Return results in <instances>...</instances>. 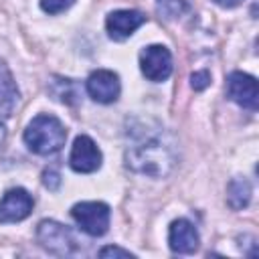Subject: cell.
<instances>
[{"mask_svg":"<svg viewBox=\"0 0 259 259\" xmlns=\"http://www.w3.org/2000/svg\"><path fill=\"white\" fill-rule=\"evenodd\" d=\"M125 164L134 172L162 178L178 162L172 134L154 119H134L125 130Z\"/></svg>","mask_w":259,"mask_h":259,"instance_id":"obj_1","label":"cell"},{"mask_svg":"<svg viewBox=\"0 0 259 259\" xmlns=\"http://www.w3.org/2000/svg\"><path fill=\"white\" fill-rule=\"evenodd\" d=\"M65 140H67V132L63 123L49 113L36 115L24 130V142L28 150L40 156L59 152L65 146Z\"/></svg>","mask_w":259,"mask_h":259,"instance_id":"obj_2","label":"cell"},{"mask_svg":"<svg viewBox=\"0 0 259 259\" xmlns=\"http://www.w3.org/2000/svg\"><path fill=\"white\" fill-rule=\"evenodd\" d=\"M109 206L105 202H77L71 208V217L75 219V223L81 227V231H85L91 237H101L107 227H109Z\"/></svg>","mask_w":259,"mask_h":259,"instance_id":"obj_3","label":"cell"},{"mask_svg":"<svg viewBox=\"0 0 259 259\" xmlns=\"http://www.w3.org/2000/svg\"><path fill=\"white\" fill-rule=\"evenodd\" d=\"M36 239L49 253L55 255H73L77 251V241L73 233L57 221H40L36 229Z\"/></svg>","mask_w":259,"mask_h":259,"instance_id":"obj_4","label":"cell"},{"mask_svg":"<svg viewBox=\"0 0 259 259\" xmlns=\"http://www.w3.org/2000/svg\"><path fill=\"white\" fill-rule=\"evenodd\" d=\"M140 69L150 81H166L172 73V55L164 45H150L140 53Z\"/></svg>","mask_w":259,"mask_h":259,"instance_id":"obj_5","label":"cell"},{"mask_svg":"<svg viewBox=\"0 0 259 259\" xmlns=\"http://www.w3.org/2000/svg\"><path fill=\"white\" fill-rule=\"evenodd\" d=\"M69 164L75 172H81V174L95 172L101 166V152L89 136H77L75 138L73 148H71V156H69Z\"/></svg>","mask_w":259,"mask_h":259,"instance_id":"obj_6","label":"cell"},{"mask_svg":"<svg viewBox=\"0 0 259 259\" xmlns=\"http://www.w3.org/2000/svg\"><path fill=\"white\" fill-rule=\"evenodd\" d=\"M227 95L239 103L241 107H247V109H257V103H259V89H257V81L255 77L247 75V73H241V71H235L229 75L227 79Z\"/></svg>","mask_w":259,"mask_h":259,"instance_id":"obj_7","label":"cell"},{"mask_svg":"<svg viewBox=\"0 0 259 259\" xmlns=\"http://www.w3.org/2000/svg\"><path fill=\"white\" fill-rule=\"evenodd\" d=\"M119 77L107 69H97L87 79V93L97 103H113L119 97Z\"/></svg>","mask_w":259,"mask_h":259,"instance_id":"obj_8","label":"cell"},{"mask_svg":"<svg viewBox=\"0 0 259 259\" xmlns=\"http://www.w3.org/2000/svg\"><path fill=\"white\" fill-rule=\"evenodd\" d=\"M32 210V198L24 188L8 190L0 200V223H18Z\"/></svg>","mask_w":259,"mask_h":259,"instance_id":"obj_9","label":"cell"},{"mask_svg":"<svg viewBox=\"0 0 259 259\" xmlns=\"http://www.w3.org/2000/svg\"><path fill=\"white\" fill-rule=\"evenodd\" d=\"M144 22H146V16L138 10H115L107 14L105 28L113 40H123L132 36Z\"/></svg>","mask_w":259,"mask_h":259,"instance_id":"obj_10","label":"cell"},{"mask_svg":"<svg viewBox=\"0 0 259 259\" xmlns=\"http://www.w3.org/2000/svg\"><path fill=\"white\" fill-rule=\"evenodd\" d=\"M168 243H170V249L174 253H182V255H188V253H194L198 249V233L194 229V225L186 219H178L170 225V233H168Z\"/></svg>","mask_w":259,"mask_h":259,"instance_id":"obj_11","label":"cell"},{"mask_svg":"<svg viewBox=\"0 0 259 259\" xmlns=\"http://www.w3.org/2000/svg\"><path fill=\"white\" fill-rule=\"evenodd\" d=\"M16 103H18V87L14 83L10 69L0 59V115L2 117L12 115Z\"/></svg>","mask_w":259,"mask_h":259,"instance_id":"obj_12","label":"cell"},{"mask_svg":"<svg viewBox=\"0 0 259 259\" xmlns=\"http://www.w3.org/2000/svg\"><path fill=\"white\" fill-rule=\"evenodd\" d=\"M49 91L57 101L67 105H77L81 97L79 85L73 79H63V77H53V81L49 83Z\"/></svg>","mask_w":259,"mask_h":259,"instance_id":"obj_13","label":"cell"},{"mask_svg":"<svg viewBox=\"0 0 259 259\" xmlns=\"http://www.w3.org/2000/svg\"><path fill=\"white\" fill-rule=\"evenodd\" d=\"M251 200V184L245 178H233L227 186V202L231 208L241 210Z\"/></svg>","mask_w":259,"mask_h":259,"instance_id":"obj_14","label":"cell"},{"mask_svg":"<svg viewBox=\"0 0 259 259\" xmlns=\"http://www.w3.org/2000/svg\"><path fill=\"white\" fill-rule=\"evenodd\" d=\"M188 8H190V2L188 0H156V10L166 20L180 18L182 14L188 12Z\"/></svg>","mask_w":259,"mask_h":259,"instance_id":"obj_15","label":"cell"},{"mask_svg":"<svg viewBox=\"0 0 259 259\" xmlns=\"http://www.w3.org/2000/svg\"><path fill=\"white\" fill-rule=\"evenodd\" d=\"M75 0H40V8L49 14H59L63 10H67Z\"/></svg>","mask_w":259,"mask_h":259,"instance_id":"obj_16","label":"cell"},{"mask_svg":"<svg viewBox=\"0 0 259 259\" xmlns=\"http://www.w3.org/2000/svg\"><path fill=\"white\" fill-rule=\"evenodd\" d=\"M190 85H192L196 91H202L204 87H208V85H210V75H208V71H196V73H192V75H190Z\"/></svg>","mask_w":259,"mask_h":259,"instance_id":"obj_17","label":"cell"},{"mask_svg":"<svg viewBox=\"0 0 259 259\" xmlns=\"http://www.w3.org/2000/svg\"><path fill=\"white\" fill-rule=\"evenodd\" d=\"M99 257H121V259H134L136 255H134V253H130V251H125V249H121V247H113V245H109V247H103V249L99 251Z\"/></svg>","mask_w":259,"mask_h":259,"instance_id":"obj_18","label":"cell"},{"mask_svg":"<svg viewBox=\"0 0 259 259\" xmlns=\"http://www.w3.org/2000/svg\"><path fill=\"white\" fill-rule=\"evenodd\" d=\"M42 182H45V186L49 190H57L59 184H61V176H59V172L55 168H49V170L42 172Z\"/></svg>","mask_w":259,"mask_h":259,"instance_id":"obj_19","label":"cell"},{"mask_svg":"<svg viewBox=\"0 0 259 259\" xmlns=\"http://www.w3.org/2000/svg\"><path fill=\"white\" fill-rule=\"evenodd\" d=\"M219 6H223V8H233V6H237V4H241L243 0H214Z\"/></svg>","mask_w":259,"mask_h":259,"instance_id":"obj_20","label":"cell"},{"mask_svg":"<svg viewBox=\"0 0 259 259\" xmlns=\"http://www.w3.org/2000/svg\"><path fill=\"white\" fill-rule=\"evenodd\" d=\"M4 138H6V127L0 123V146L4 144Z\"/></svg>","mask_w":259,"mask_h":259,"instance_id":"obj_21","label":"cell"}]
</instances>
